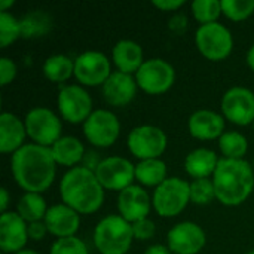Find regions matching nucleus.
I'll list each match as a JSON object with an SVG mask.
<instances>
[{"mask_svg": "<svg viewBox=\"0 0 254 254\" xmlns=\"http://www.w3.org/2000/svg\"><path fill=\"white\" fill-rule=\"evenodd\" d=\"M57 162L51 147L36 143L24 144L12 155L10 168L15 182L27 192L42 193L55 179Z\"/></svg>", "mask_w": 254, "mask_h": 254, "instance_id": "nucleus-1", "label": "nucleus"}, {"mask_svg": "<svg viewBox=\"0 0 254 254\" xmlns=\"http://www.w3.org/2000/svg\"><path fill=\"white\" fill-rule=\"evenodd\" d=\"M63 204L79 214H92L100 210L104 201V188L94 171L79 165L70 168L60 182Z\"/></svg>", "mask_w": 254, "mask_h": 254, "instance_id": "nucleus-2", "label": "nucleus"}, {"mask_svg": "<svg viewBox=\"0 0 254 254\" xmlns=\"http://www.w3.org/2000/svg\"><path fill=\"white\" fill-rule=\"evenodd\" d=\"M213 183L216 199L226 207H237L253 192V165L244 159L222 158L213 174Z\"/></svg>", "mask_w": 254, "mask_h": 254, "instance_id": "nucleus-3", "label": "nucleus"}, {"mask_svg": "<svg viewBox=\"0 0 254 254\" xmlns=\"http://www.w3.org/2000/svg\"><path fill=\"white\" fill-rule=\"evenodd\" d=\"M134 240L132 225L119 214L101 219L94 231V244L100 254H127Z\"/></svg>", "mask_w": 254, "mask_h": 254, "instance_id": "nucleus-4", "label": "nucleus"}, {"mask_svg": "<svg viewBox=\"0 0 254 254\" xmlns=\"http://www.w3.org/2000/svg\"><path fill=\"white\" fill-rule=\"evenodd\" d=\"M190 201V183L179 177H168L153 192L152 204L161 217H176Z\"/></svg>", "mask_w": 254, "mask_h": 254, "instance_id": "nucleus-5", "label": "nucleus"}, {"mask_svg": "<svg viewBox=\"0 0 254 254\" xmlns=\"http://www.w3.org/2000/svg\"><path fill=\"white\" fill-rule=\"evenodd\" d=\"M24 124L27 135L36 144L52 147L61 138V121L48 107H33L28 110Z\"/></svg>", "mask_w": 254, "mask_h": 254, "instance_id": "nucleus-6", "label": "nucleus"}, {"mask_svg": "<svg viewBox=\"0 0 254 254\" xmlns=\"http://www.w3.org/2000/svg\"><path fill=\"white\" fill-rule=\"evenodd\" d=\"M195 42L199 52L211 61L225 60L234 48V39L229 28L220 22L199 25L195 34Z\"/></svg>", "mask_w": 254, "mask_h": 254, "instance_id": "nucleus-7", "label": "nucleus"}, {"mask_svg": "<svg viewBox=\"0 0 254 254\" xmlns=\"http://www.w3.org/2000/svg\"><path fill=\"white\" fill-rule=\"evenodd\" d=\"M165 132L155 125H140L128 135V149L140 161L159 159L167 149Z\"/></svg>", "mask_w": 254, "mask_h": 254, "instance_id": "nucleus-8", "label": "nucleus"}, {"mask_svg": "<svg viewBox=\"0 0 254 254\" xmlns=\"http://www.w3.org/2000/svg\"><path fill=\"white\" fill-rule=\"evenodd\" d=\"M135 80L138 88H141L144 92L158 95L167 92L173 86L176 80V71L168 61L162 58H150L146 60L135 73Z\"/></svg>", "mask_w": 254, "mask_h": 254, "instance_id": "nucleus-9", "label": "nucleus"}, {"mask_svg": "<svg viewBox=\"0 0 254 254\" xmlns=\"http://www.w3.org/2000/svg\"><path fill=\"white\" fill-rule=\"evenodd\" d=\"M121 124L118 116L106 109L94 110L83 122V134L95 147H110L119 137Z\"/></svg>", "mask_w": 254, "mask_h": 254, "instance_id": "nucleus-10", "label": "nucleus"}, {"mask_svg": "<svg viewBox=\"0 0 254 254\" xmlns=\"http://www.w3.org/2000/svg\"><path fill=\"white\" fill-rule=\"evenodd\" d=\"M57 106L61 116L71 124L85 122L92 110V98L80 85L63 86L57 97Z\"/></svg>", "mask_w": 254, "mask_h": 254, "instance_id": "nucleus-11", "label": "nucleus"}, {"mask_svg": "<svg viewBox=\"0 0 254 254\" xmlns=\"http://www.w3.org/2000/svg\"><path fill=\"white\" fill-rule=\"evenodd\" d=\"M101 186L109 190H124L135 180V165L122 156H109L95 170Z\"/></svg>", "mask_w": 254, "mask_h": 254, "instance_id": "nucleus-12", "label": "nucleus"}, {"mask_svg": "<svg viewBox=\"0 0 254 254\" xmlns=\"http://www.w3.org/2000/svg\"><path fill=\"white\" fill-rule=\"evenodd\" d=\"M112 73L107 55L100 51H85L74 60V76L85 86H103Z\"/></svg>", "mask_w": 254, "mask_h": 254, "instance_id": "nucleus-13", "label": "nucleus"}, {"mask_svg": "<svg viewBox=\"0 0 254 254\" xmlns=\"http://www.w3.org/2000/svg\"><path fill=\"white\" fill-rule=\"evenodd\" d=\"M222 113L225 119L237 125L254 122V92L244 86H234L222 97Z\"/></svg>", "mask_w": 254, "mask_h": 254, "instance_id": "nucleus-14", "label": "nucleus"}, {"mask_svg": "<svg viewBox=\"0 0 254 254\" xmlns=\"http://www.w3.org/2000/svg\"><path fill=\"white\" fill-rule=\"evenodd\" d=\"M207 237L204 229L193 222L174 225L167 235V244L171 253L198 254L205 246Z\"/></svg>", "mask_w": 254, "mask_h": 254, "instance_id": "nucleus-15", "label": "nucleus"}, {"mask_svg": "<svg viewBox=\"0 0 254 254\" xmlns=\"http://www.w3.org/2000/svg\"><path fill=\"white\" fill-rule=\"evenodd\" d=\"M116 205L119 210V216L132 225L138 220L147 219L152 201L149 198V193L141 186L131 185L119 192Z\"/></svg>", "mask_w": 254, "mask_h": 254, "instance_id": "nucleus-16", "label": "nucleus"}, {"mask_svg": "<svg viewBox=\"0 0 254 254\" xmlns=\"http://www.w3.org/2000/svg\"><path fill=\"white\" fill-rule=\"evenodd\" d=\"M28 241V223L13 211L0 217V249L1 253H18Z\"/></svg>", "mask_w": 254, "mask_h": 254, "instance_id": "nucleus-17", "label": "nucleus"}, {"mask_svg": "<svg viewBox=\"0 0 254 254\" xmlns=\"http://www.w3.org/2000/svg\"><path fill=\"white\" fill-rule=\"evenodd\" d=\"M137 80L132 74H127L122 71H113L109 79L103 83L101 91L104 100L110 106H127L131 103L137 94Z\"/></svg>", "mask_w": 254, "mask_h": 254, "instance_id": "nucleus-18", "label": "nucleus"}, {"mask_svg": "<svg viewBox=\"0 0 254 254\" xmlns=\"http://www.w3.org/2000/svg\"><path fill=\"white\" fill-rule=\"evenodd\" d=\"M43 222L49 234L58 238H67L74 237V234L79 231L80 216L65 204H55L48 208Z\"/></svg>", "mask_w": 254, "mask_h": 254, "instance_id": "nucleus-19", "label": "nucleus"}, {"mask_svg": "<svg viewBox=\"0 0 254 254\" xmlns=\"http://www.w3.org/2000/svg\"><path fill=\"white\" fill-rule=\"evenodd\" d=\"M188 128L198 140H214L225 134V116L210 109H201L190 115Z\"/></svg>", "mask_w": 254, "mask_h": 254, "instance_id": "nucleus-20", "label": "nucleus"}, {"mask_svg": "<svg viewBox=\"0 0 254 254\" xmlns=\"http://www.w3.org/2000/svg\"><path fill=\"white\" fill-rule=\"evenodd\" d=\"M25 137V124L16 115L3 112L0 115V152L13 155L24 146Z\"/></svg>", "mask_w": 254, "mask_h": 254, "instance_id": "nucleus-21", "label": "nucleus"}, {"mask_svg": "<svg viewBox=\"0 0 254 254\" xmlns=\"http://www.w3.org/2000/svg\"><path fill=\"white\" fill-rule=\"evenodd\" d=\"M112 60L118 67V71L127 74L137 73L146 61L141 45L131 39H122L115 43L112 49Z\"/></svg>", "mask_w": 254, "mask_h": 254, "instance_id": "nucleus-22", "label": "nucleus"}, {"mask_svg": "<svg viewBox=\"0 0 254 254\" xmlns=\"http://www.w3.org/2000/svg\"><path fill=\"white\" fill-rule=\"evenodd\" d=\"M217 155L205 147L195 149L185 159V170L193 179H210L219 165Z\"/></svg>", "mask_w": 254, "mask_h": 254, "instance_id": "nucleus-23", "label": "nucleus"}, {"mask_svg": "<svg viewBox=\"0 0 254 254\" xmlns=\"http://www.w3.org/2000/svg\"><path fill=\"white\" fill-rule=\"evenodd\" d=\"M51 152L57 164L74 168V165L82 162L86 150L79 138L67 135V137H61L51 147Z\"/></svg>", "mask_w": 254, "mask_h": 254, "instance_id": "nucleus-24", "label": "nucleus"}, {"mask_svg": "<svg viewBox=\"0 0 254 254\" xmlns=\"http://www.w3.org/2000/svg\"><path fill=\"white\" fill-rule=\"evenodd\" d=\"M21 37L37 39L48 34L52 28V16L45 10H30L21 19Z\"/></svg>", "mask_w": 254, "mask_h": 254, "instance_id": "nucleus-25", "label": "nucleus"}, {"mask_svg": "<svg viewBox=\"0 0 254 254\" xmlns=\"http://www.w3.org/2000/svg\"><path fill=\"white\" fill-rule=\"evenodd\" d=\"M42 71L51 82H65L71 77V74H74V60L64 54H54L45 60Z\"/></svg>", "mask_w": 254, "mask_h": 254, "instance_id": "nucleus-26", "label": "nucleus"}, {"mask_svg": "<svg viewBox=\"0 0 254 254\" xmlns=\"http://www.w3.org/2000/svg\"><path fill=\"white\" fill-rule=\"evenodd\" d=\"M135 179L144 186L158 188L167 177V164L159 159H146L140 161L135 165Z\"/></svg>", "mask_w": 254, "mask_h": 254, "instance_id": "nucleus-27", "label": "nucleus"}, {"mask_svg": "<svg viewBox=\"0 0 254 254\" xmlns=\"http://www.w3.org/2000/svg\"><path fill=\"white\" fill-rule=\"evenodd\" d=\"M46 211H48V207H46V202L40 193L25 192L18 201L16 213L27 223L42 222L46 216Z\"/></svg>", "mask_w": 254, "mask_h": 254, "instance_id": "nucleus-28", "label": "nucleus"}, {"mask_svg": "<svg viewBox=\"0 0 254 254\" xmlns=\"http://www.w3.org/2000/svg\"><path fill=\"white\" fill-rule=\"evenodd\" d=\"M219 146L223 158L228 159H243L249 149L247 138L237 131H228L219 138Z\"/></svg>", "mask_w": 254, "mask_h": 254, "instance_id": "nucleus-29", "label": "nucleus"}, {"mask_svg": "<svg viewBox=\"0 0 254 254\" xmlns=\"http://www.w3.org/2000/svg\"><path fill=\"white\" fill-rule=\"evenodd\" d=\"M192 12L196 21L202 24L217 22L222 12V1L219 0H195L192 3Z\"/></svg>", "mask_w": 254, "mask_h": 254, "instance_id": "nucleus-30", "label": "nucleus"}, {"mask_svg": "<svg viewBox=\"0 0 254 254\" xmlns=\"http://www.w3.org/2000/svg\"><path fill=\"white\" fill-rule=\"evenodd\" d=\"M21 37V22L9 12H0V46L6 48Z\"/></svg>", "mask_w": 254, "mask_h": 254, "instance_id": "nucleus-31", "label": "nucleus"}, {"mask_svg": "<svg viewBox=\"0 0 254 254\" xmlns=\"http://www.w3.org/2000/svg\"><path fill=\"white\" fill-rule=\"evenodd\" d=\"M216 198V189L211 179H195L190 183V201L196 205H208Z\"/></svg>", "mask_w": 254, "mask_h": 254, "instance_id": "nucleus-32", "label": "nucleus"}, {"mask_svg": "<svg viewBox=\"0 0 254 254\" xmlns=\"http://www.w3.org/2000/svg\"><path fill=\"white\" fill-rule=\"evenodd\" d=\"M222 12L232 21H244L254 12V0H222Z\"/></svg>", "mask_w": 254, "mask_h": 254, "instance_id": "nucleus-33", "label": "nucleus"}, {"mask_svg": "<svg viewBox=\"0 0 254 254\" xmlns=\"http://www.w3.org/2000/svg\"><path fill=\"white\" fill-rule=\"evenodd\" d=\"M49 254H89L86 244L77 237L58 238L52 246Z\"/></svg>", "mask_w": 254, "mask_h": 254, "instance_id": "nucleus-34", "label": "nucleus"}, {"mask_svg": "<svg viewBox=\"0 0 254 254\" xmlns=\"http://www.w3.org/2000/svg\"><path fill=\"white\" fill-rule=\"evenodd\" d=\"M132 232H134V238L135 240L146 241V240H150L155 235L156 226L147 217V219H143V220H138V222L132 223Z\"/></svg>", "mask_w": 254, "mask_h": 254, "instance_id": "nucleus-35", "label": "nucleus"}, {"mask_svg": "<svg viewBox=\"0 0 254 254\" xmlns=\"http://www.w3.org/2000/svg\"><path fill=\"white\" fill-rule=\"evenodd\" d=\"M16 64L7 58V57H1L0 58V85L6 86L9 85L15 77H16Z\"/></svg>", "mask_w": 254, "mask_h": 254, "instance_id": "nucleus-36", "label": "nucleus"}, {"mask_svg": "<svg viewBox=\"0 0 254 254\" xmlns=\"http://www.w3.org/2000/svg\"><path fill=\"white\" fill-rule=\"evenodd\" d=\"M168 27L173 33L176 34H183L188 28V18L185 13H176L171 16L170 22H168Z\"/></svg>", "mask_w": 254, "mask_h": 254, "instance_id": "nucleus-37", "label": "nucleus"}, {"mask_svg": "<svg viewBox=\"0 0 254 254\" xmlns=\"http://www.w3.org/2000/svg\"><path fill=\"white\" fill-rule=\"evenodd\" d=\"M101 158H100V153L97 150H86L85 152V156L80 162L82 167H85L86 170H91L95 173V170L98 168V165L101 164Z\"/></svg>", "mask_w": 254, "mask_h": 254, "instance_id": "nucleus-38", "label": "nucleus"}, {"mask_svg": "<svg viewBox=\"0 0 254 254\" xmlns=\"http://www.w3.org/2000/svg\"><path fill=\"white\" fill-rule=\"evenodd\" d=\"M48 232V228L45 225V222H33V223H28V238L34 240V241H40L45 238Z\"/></svg>", "mask_w": 254, "mask_h": 254, "instance_id": "nucleus-39", "label": "nucleus"}, {"mask_svg": "<svg viewBox=\"0 0 254 254\" xmlns=\"http://www.w3.org/2000/svg\"><path fill=\"white\" fill-rule=\"evenodd\" d=\"M186 1L185 0H153L152 4L161 10H167V12H173L180 9Z\"/></svg>", "mask_w": 254, "mask_h": 254, "instance_id": "nucleus-40", "label": "nucleus"}, {"mask_svg": "<svg viewBox=\"0 0 254 254\" xmlns=\"http://www.w3.org/2000/svg\"><path fill=\"white\" fill-rule=\"evenodd\" d=\"M143 254H171V250L168 249V246H164V244H153V246L147 247L146 252Z\"/></svg>", "mask_w": 254, "mask_h": 254, "instance_id": "nucleus-41", "label": "nucleus"}, {"mask_svg": "<svg viewBox=\"0 0 254 254\" xmlns=\"http://www.w3.org/2000/svg\"><path fill=\"white\" fill-rule=\"evenodd\" d=\"M7 205H9V192L6 188L0 189V211L1 214L7 213Z\"/></svg>", "mask_w": 254, "mask_h": 254, "instance_id": "nucleus-42", "label": "nucleus"}, {"mask_svg": "<svg viewBox=\"0 0 254 254\" xmlns=\"http://www.w3.org/2000/svg\"><path fill=\"white\" fill-rule=\"evenodd\" d=\"M246 61H247V65L254 71V45L250 46V49L247 51V55H246Z\"/></svg>", "mask_w": 254, "mask_h": 254, "instance_id": "nucleus-43", "label": "nucleus"}, {"mask_svg": "<svg viewBox=\"0 0 254 254\" xmlns=\"http://www.w3.org/2000/svg\"><path fill=\"white\" fill-rule=\"evenodd\" d=\"M10 6H13V0H0V12H7Z\"/></svg>", "mask_w": 254, "mask_h": 254, "instance_id": "nucleus-44", "label": "nucleus"}, {"mask_svg": "<svg viewBox=\"0 0 254 254\" xmlns=\"http://www.w3.org/2000/svg\"><path fill=\"white\" fill-rule=\"evenodd\" d=\"M15 254H39L36 250H31V249H24V250H21V252H18V253Z\"/></svg>", "mask_w": 254, "mask_h": 254, "instance_id": "nucleus-45", "label": "nucleus"}, {"mask_svg": "<svg viewBox=\"0 0 254 254\" xmlns=\"http://www.w3.org/2000/svg\"><path fill=\"white\" fill-rule=\"evenodd\" d=\"M246 254H254V250H250L249 253H246Z\"/></svg>", "mask_w": 254, "mask_h": 254, "instance_id": "nucleus-46", "label": "nucleus"}, {"mask_svg": "<svg viewBox=\"0 0 254 254\" xmlns=\"http://www.w3.org/2000/svg\"><path fill=\"white\" fill-rule=\"evenodd\" d=\"M253 171H254V162H253Z\"/></svg>", "mask_w": 254, "mask_h": 254, "instance_id": "nucleus-47", "label": "nucleus"}, {"mask_svg": "<svg viewBox=\"0 0 254 254\" xmlns=\"http://www.w3.org/2000/svg\"><path fill=\"white\" fill-rule=\"evenodd\" d=\"M253 125H254V122H253Z\"/></svg>", "mask_w": 254, "mask_h": 254, "instance_id": "nucleus-48", "label": "nucleus"}]
</instances>
